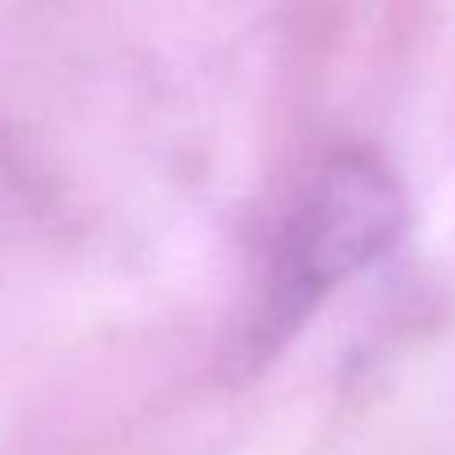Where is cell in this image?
Here are the masks:
<instances>
[{
	"label": "cell",
	"instance_id": "cell-1",
	"mask_svg": "<svg viewBox=\"0 0 455 455\" xmlns=\"http://www.w3.org/2000/svg\"><path fill=\"white\" fill-rule=\"evenodd\" d=\"M406 233V192L366 148L331 152L282 214L242 366L268 362L348 277L384 259Z\"/></svg>",
	"mask_w": 455,
	"mask_h": 455
}]
</instances>
